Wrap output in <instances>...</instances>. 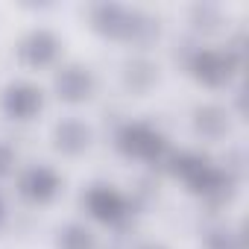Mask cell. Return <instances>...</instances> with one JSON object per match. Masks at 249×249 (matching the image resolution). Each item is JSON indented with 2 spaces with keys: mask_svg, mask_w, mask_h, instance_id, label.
Segmentation results:
<instances>
[{
  "mask_svg": "<svg viewBox=\"0 0 249 249\" xmlns=\"http://www.w3.org/2000/svg\"><path fill=\"white\" fill-rule=\"evenodd\" d=\"M24 191H27L30 196H36V199H47V196L56 191V176H53L50 170H44V167L30 170L27 179H24Z\"/></svg>",
  "mask_w": 249,
  "mask_h": 249,
  "instance_id": "1",
  "label": "cell"
},
{
  "mask_svg": "<svg viewBox=\"0 0 249 249\" xmlns=\"http://www.w3.org/2000/svg\"><path fill=\"white\" fill-rule=\"evenodd\" d=\"M36 106H38V94H36L33 88H27V85L12 88L9 97H6V108H9L12 114H18V117H27Z\"/></svg>",
  "mask_w": 249,
  "mask_h": 249,
  "instance_id": "2",
  "label": "cell"
},
{
  "mask_svg": "<svg viewBox=\"0 0 249 249\" xmlns=\"http://www.w3.org/2000/svg\"><path fill=\"white\" fill-rule=\"evenodd\" d=\"M59 91L65 94V97H82V94H88V76L85 73H76V71H68V73H62L59 76Z\"/></svg>",
  "mask_w": 249,
  "mask_h": 249,
  "instance_id": "3",
  "label": "cell"
},
{
  "mask_svg": "<svg viewBox=\"0 0 249 249\" xmlns=\"http://www.w3.org/2000/svg\"><path fill=\"white\" fill-rule=\"evenodd\" d=\"M88 202H91L94 214H100V217H111V214L120 208V199H117L111 191H94V194L88 196Z\"/></svg>",
  "mask_w": 249,
  "mask_h": 249,
  "instance_id": "4",
  "label": "cell"
},
{
  "mask_svg": "<svg viewBox=\"0 0 249 249\" xmlns=\"http://www.w3.org/2000/svg\"><path fill=\"white\" fill-rule=\"evenodd\" d=\"M88 138V132L79 126V123H65V126L59 129V147H68V150H76L82 147Z\"/></svg>",
  "mask_w": 249,
  "mask_h": 249,
  "instance_id": "5",
  "label": "cell"
},
{
  "mask_svg": "<svg viewBox=\"0 0 249 249\" xmlns=\"http://www.w3.org/2000/svg\"><path fill=\"white\" fill-rule=\"evenodd\" d=\"M62 246H65V249H91V237H88V231H82V229L73 226V229L65 231Z\"/></svg>",
  "mask_w": 249,
  "mask_h": 249,
  "instance_id": "6",
  "label": "cell"
},
{
  "mask_svg": "<svg viewBox=\"0 0 249 249\" xmlns=\"http://www.w3.org/2000/svg\"><path fill=\"white\" fill-rule=\"evenodd\" d=\"M50 53H53V41H50L47 36H36V38L30 41V56H33V62H44Z\"/></svg>",
  "mask_w": 249,
  "mask_h": 249,
  "instance_id": "7",
  "label": "cell"
}]
</instances>
